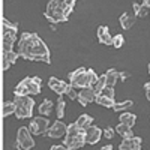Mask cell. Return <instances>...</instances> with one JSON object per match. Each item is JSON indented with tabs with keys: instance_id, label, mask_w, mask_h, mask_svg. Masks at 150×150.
Segmentation results:
<instances>
[{
	"instance_id": "6da1fadb",
	"label": "cell",
	"mask_w": 150,
	"mask_h": 150,
	"mask_svg": "<svg viewBox=\"0 0 150 150\" xmlns=\"http://www.w3.org/2000/svg\"><path fill=\"white\" fill-rule=\"evenodd\" d=\"M18 54L26 60L42 62V63L47 65L51 63L48 47L36 33H29V32L21 33L20 42H18Z\"/></svg>"
},
{
	"instance_id": "7a4b0ae2",
	"label": "cell",
	"mask_w": 150,
	"mask_h": 150,
	"mask_svg": "<svg viewBox=\"0 0 150 150\" xmlns=\"http://www.w3.org/2000/svg\"><path fill=\"white\" fill-rule=\"evenodd\" d=\"M74 6L75 0H51V2H48L44 15L51 24L65 23L69 20Z\"/></svg>"
},
{
	"instance_id": "3957f363",
	"label": "cell",
	"mask_w": 150,
	"mask_h": 150,
	"mask_svg": "<svg viewBox=\"0 0 150 150\" xmlns=\"http://www.w3.org/2000/svg\"><path fill=\"white\" fill-rule=\"evenodd\" d=\"M84 144H86V131L81 129L77 123H71L63 138V146H66L69 150H77L81 149Z\"/></svg>"
},
{
	"instance_id": "277c9868",
	"label": "cell",
	"mask_w": 150,
	"mask_h": 150,
	"mask_svg": "<svg viewBox=\"0 0 150 150\" xmlns=\"http://www.w3.org/2000/svg\"><path fill=\"white\" fill-rule=\"evenodd\" d=\"M42 80L39 77H27L21 80L15 87V96H29V95H39L41 93Z\"/></svg>"
},
{
	"instance_id": "5b68a950",
	"label": "cell",
	"mask_w": 150,
	"mask_h": 150,
	"mask_svg": "<svg viewBox=\"0 0 150 150\" xmlns=\"http://www.w3.org/2000/svg\"><path fill=\"white\" fill-rule=\"evenodd\" d=\"M2 35H3V42H2V48L3 53H11L12 47H14L15 41H17V33H18V24L11 23L6 18H3L2 21Z\"/></svg>"
},
{
	"instance_id": "8992f818",
	"label": "cell",
	"mask_w": 150,
	"mask_h": 150,
	"mask_svg": "<svg viewBox=\"0 0 150 150\" xmlns=\"http://www.w3.org/2000/svg\"><path fill=\"white\" fill-rule=\"evenodd\" d=\"M15 102V116L18 119H29L32 117V112H33V107H35V102L30 96H15L14 99Z\"/></svg>"
},
{
	"instance_id": "52a82bcc",
	"label": "cell",
	"mask_w": 150,
	"mask_h": 150,
	"mask_svg": "<svg viewBox=\"0 0 150 150\" xmlns=\"http://www.w3.org/2000/svg\"><path fill=\"white\" fill-rule=\"evenodd\" d=\"M35 147V140L29 128L21 126L17 132V149L18 150H30Z\"/></svg>"
},
{
	"instance_id": "ba28073f",
	"label": "cell",
	"mask_w": 150,
	"mask_h": 150,
	"mask_svg": "<svg viewBox=\"0 0 150 150\" xmlns=\"http://www.w3.org/2000/svg\"><path fill=\"white\" fill-rule=\"evenodd\" d=\"M50 129V122L47 117H33L30 125H29V131L32 132V135H42L47 134V131Z\"/></svg>"
},
{
	"instance_id": "9c48e42d",
	"label": "cell",
	"mask_w": 150,
	"mask_h": 150,
	"mask_svg": "<svg viewBox=\"0 0 150 150\" xmlns=\"http://www.w3.org/2000/svg\"><path fill=\"white\" fill-rule=\"evenodd\" d=\"M86 72L87 69L86 68H78V69H75L74 72L69 74V81H71V86L75 87V89H84L86 87Z\"/></svg>"
},
{
	"instance_id": "30bf717a",
	"label": "cell",
	"mask_w": 150,
	"mask_h": 150,
	"mask_svg": "<svg viewBox=\"0 0 150 150\" xmlns=\"http://www.w3.org/2000/svg\"><path fill=\"white\" fill-rule=\"evenodd\" d=\"M68 132V126L62 122V120H56L53 123V126H50V129L47 131V137L48 138H62L63 135H66Z\"/></svg>"
},
{
	"instance_id": "8fae6325",
	"label": "cell",
	"mask_w": 150,
	"mask_h": 150,
	"mask_svg": "<svg viewBox=\"0 0 150 150\" xmlns=\"http://www.w3.org/2000/svg\"><path fill=\"white\" fill-rule=\"evenodd\" d=\"M96 98H98V93L93 90V87H84L78 93V102L83 107H87L90 102L96 101Z\"/></svg>"
},
{
	"instance_id": "7c38bea8",
	"label": "cell",
	"mask_w": 150,
	"mask_h": 150,
	"mask_svg": "<svg viewBox=\"0 0 150 150\" xmlns=\"http://www.w3.org/2000/svg\"><path fill=\"white\" fill-rule=\"evenodd\" d=\"M48 86H50V89H51L53 92H56L59 96L63 95V93H66L68 87H69L68 83L62 81V80H59V78H56V77H51V78L48 80Z\"/></svg>"
},
{
	"instance_id": "4fadbf2b",
	"label": "cell",
	"mask_w": 150,
	"mask_h": 150,
	"mask_svg": "<svg viewBox=\"0 0 150 150\" xmlns=\"http://www.w3.org/2000/svg\"><path fill=\"white\" fill-rule=\"evenodd\" d=\"M119 150H141V138L132 137V138H123L119 146Z\"/></svg>"
},
{
	"instance_id": "5bb4252c",
	"label": "cell",
	"mask_w": 150,
	"mask_h": 150,
	"mask_svg": "<svg viewBox=\"0 0 150 150\" xmlns=\"http://www.w3.org/2000/svg\"><path fill=\"white\" fill-rule=\"evenodd\" d=\"M104 131H101L98 126H90L86 129V143L89 144H96L99 140H101Z\"/></svg>"
},
{
	"instance_id": "9a60e30c",
	"label": "cell",
	"mask_w": 150,
	"mask_h": 150,
	"mask_svg": "<svg viewBox=\"0 0 150 150\" xmlns=\"http://www.w3.org/2000/svg\"><path fill=\"white\" fill-rule=\"evenodd\" d=\"M98 39L104 45H112V36L110 35V29L107 26L98 27Z\"/></svg>"
},
{
	"instance_id": "2e32d148",
	"label": "cell",
	"mask_w": 150,
	"mask_h": 150,
	"mask_svg": "<svg viewBox=\"0 0 150 150\" xmlns=\"http://www.w3.org/2000/svg\"><path fill=\"white\" fill-rule=\"evenodd\" d=\"M18 57H20V54L15 53V51L3 53V54H2V66H3V71H8V69L17 62Z\"/></svg>"
},
{
	"instance_id": "e0dca14e",
	"label": "cell",
	"mask_w": 150,
	"mask_h": 150,
	"mask_svg": "<svg viewBox=\"0 0 150 150\" xmlns=\"http://www.w3.org/2000/svg\"><path fill=\"white\" fill-rule=\"evenodd\" d=\"M119 20H120V26H122L125 30H129L134 24H135L137 17L132 15V14H129V12H125V14H122V17H120Z\"/></svg>"
},
{
	"instance_id": "ac0fdd59",
	"label": "cell",
	"mask_w": 150,
	"mask_h": 150,
	"mask_svg": "<svg viewBox=\"0 0 150 150\" xmlns=\"http://www.w3.org/2000/svg\"><path fill=\"white\" fill-rule=\"evenodd\" d=\"M119 120H120L122 125H126V126L132 128L135 125V122H137V116L132 114V112H129V111H123L120 114V117H119Z\"/></svg>"
},
{
	"instance_id": "d6986e66",
	"label": "cell",
	"mask_w": 150,
	"mask_h": 150,
	"mask_svg": "<svg viewBox=\"0 0 150 150\" xmlns=\"http://www.w3.org/2000/svg\"><path fill=\"white\" fill-rule=\"evenodd\" d=\"M107 77V87H114L117 80H120V72H117L116 69H108L105 72Z\"/></svg>"
},
{
	"instance_id": "ffe728a7",
	"label": "cell",
	"mask_w": 150,
	"mask_h": 150,
	"mask_svg": "<svg viewBox=\"0 0 150 150\" xmlns=\"http://www.w3.org/2000/svg\"><path fill=\"white\" fill-rule=\"evenodd\" d=\"M78 125V126L81 128V129H87V128H90L92 126V123H93V119H92V116H89V114H81L80 117H78V120L75 122Z\"/></svg>"
},
{
	"instance_id": "44dd1931",
	"label": "cell",
	"mask_w": 150,
	"mask_h": 150,
	"mask_svg": "<svg viewBox=\"0 0 150 150\" xmlns=\"http://www.w3.org/2000/svg\"><path fill=\"white\" fill-rule=\"evenodd\" d=\"M116 131H117L119 135L123 137V138H132V137H135L134 132H132V128L126 126V125H122V123H119V126H117Z\"/></svg>"
},
{
	"instance_id": "7402d4cb",
	"label": "cell",
	"mask_w": 150,
	"mask_h": 150,
	"mask_svg": "<svg viewBox=\"0 0 150 150\" xmlns=\"http://www.w3.org/2000/svg\"><path fill=\"white\" fill-rule=\"evenodd\" d=\"M15 110H17V107H15V102L14 101H6V102H3V107H2V114H3V117H8L9 114H15Z\"/></svg>"
},
{
	"instance_id": "603a6c76",
	"label": "cell",
	"mask_w": 150,
	"mask_h": 150,
	"mask_svg": "<svg viewBox=\"0 0 150 150\" xmlns=\"http://www.w3.org/2000/svg\"><path fill=\"white\" fill-rule=\"evenodd\" d=\"M53 108H54L53 102L50 101V99H44L42 104L39 105V112H41V114H44V116H48V114H51Z\"/></svg>"
},
{
	"instance_id": "cb8c5ba5",
	"label": "cell",
	"mask_w": 150,
	"mask_h": 150,
	"mask_svg": "<svg viewBox=\"0 0 150 150\" xmlns=\"http://www.w3.org/2000/svg\"><path fill=\"white\" fill-rule=\"evenodd\" d=\"M95 102L99 104L101 107H105V108H112V107H114V104H116L114 99L105 98V96H102V95H98V98H96V101H95Z\"/></svg>"
},
{
	"instance_id": "d4e9b609",
	"label": "cell",
	"mask_w": 150,
	"mask_h": 150,
	"mask_svg": "<svg viewBox=\"0 0 150 150\" xmlns=\"http://www.w3.org/2000/svg\"><path fill=\"white\" fill-rule=\"evenodd\" d=\"M105 87H107V77H105V74H104V75H101V77L98 78V81L95 83V86H93V90L99 95V93H101V92L105 89Z\"/></svg>"
},
{
	"instance_id": "484cf974",
	"label": "cell",
	"mask_w": 150,
	"mask_h": 150,
	"mask_svg": "<svg viewBox=\"0 0 150 150\" xmlns=\"http://www.w3.org/2000/svg\"><path fill=\"white\" fill-rule=\"evenodd\" d=\"M65 108H66L65 99L62 98V96H59L57 105H56V112H57V117H59V119H63V116H65Z\"/></svg>"
},
{
	"instance_id": "4316f807",
	"label": "cell",
	"mask_w": 150,
	"mask_h": 150,
	"mask_svg": "<svg viewBox=\"0 0 150 150\" xmlns=\"http://www.w3.org/2000/svg\"><path fill=\"white\" fill-rule=\"evenodd\" d=\"M134 105V102L132 101H123V102H116L114 104V107H112V110L114 111H126V110H129L131 107Z\"/></svg>"
},
{
	"instance_id": "83f0119b",
	"label": "cell",
	"mask_w": 150,
	"mask_h": 150,
	"mask_svg": "<svg viewBox=\"0 0 150 150\" xmlns=\"http://www.w3.org/2000/svg\"><path fill=\"white\" fill-rule=\"evenodd\" d=\"M123 44H125L123 35H116V36H112V47H114V48H122Z\"/></svg>"
},
{
	"instance_id": "f1b7e54d",
	"label": "cell",
	"mask_w": 150,
	"mask_h": 150,
	"mask_svg": "<svg viewBox=\"0 0 150 150\" xmlns=\"http://www.w3.org/2000/svg\"><path fill=\"white\" fill-rule=\"evenodd\" d=\"M69 99H78V93H77V90H75V87H72L71 84H69V87H68V90H66V93H65Z\"/></svg>"
},
{
	"instance_id": "f546056e",
	"label": "cell",
	"mask_w": 150,
	"mask_h": 150,
	"mask_svg": "<svg viewBox=\"0 0 150 150\" xmlns=\"http://www.w3.org/2000/svg\"><path fill=\"white\" fill-rule=\"evenodd\" d=\"M99 95H102L105 98H110V99H114V89H112V87H105Z\"/></svg>"
},
{
	"instance_id": "4dcf8cb0",
	"label": "cell",
	"mask_w": 150,
	"mask_h": 150,
	"mask_svg": "<svg viewBox=\"0 0 150 150\" xmlns=\"http://www.w3.org/2000/svg\"><path fill=\"white\" fill-rule=\"evenodd\" d=\"M104 135H105V138L111 140L112 137H114V129H112V128H105L104 129Z\"/></svg>"
},
{
	"instance_id": "1f68e13d",
	"label": "cell",
	"mask_w": 150,
	"mask_h": 150,
	"mask_svg": "<svg viewBox=\"0 0 150 150\" xmlns=\"http://www.w3.org/2000/svg\"><path fill=\"white\" fill-rule=\"evenodd\" d=\"M132 6H134V15H135V17H138V14L141 12L143 5H140L138 2H134V3H132Z\"/></svg>"
},
{
	"instance_id": "d6a6232c",
	"label": "cell",
	"mask_w": 150,
	"mask_h": 150,
	"mask_svg": "<svg viewBox=\"0 0 150 150\" xmlns=\"http://www.w3.org/2000/svg\"><path fill=\"white\" fill-rule=\"evenodd\" d=\"M144 90H146V96H147V99L150 101V81L144 84Z\"/></svg>"
},
{
	"instance_id": "836d02e7",
	"label": "cell",
	"mask_w": 150,
	"mask_h": 150,
	"mask_svg": "<svg viewBox=\"0 0 150 150\" xmlns=\"http://www.w3.org/2000/svg\"><path fill=\"white\" fill-rule=\"evenodd\" d=\"M128 77H129L128 72H120V81H126Z\"/></svg>"
},
{
	"instance_id": "e575fe53",
	"label": "cell",
	"mask_w": 150,
	"mask_h": 150,
	"mask_svg": "<svg viewBox=\"0 0 150 150\" xmlns=\"http://www.w3.org/2000/svg\"><path fill=\"white\" fill-rule=\"evenodd\" d=\"M51 150H69L66 146H53Z\"/></svg>"
},
{
	"instance_id": "d590c367",
	"label": "cell",
	"mask_w": 150,
	"mask_h": 150,
	"mask_svg": "<svg viewBox=\"0 0 150 150\" xmlns=\"http://www.w3.org/2000/svg\"><path fill=\"white\" fill-rule=\"evenodd\" d=\"M143 6L147 8V9H150V0H144V2H143Z\"/></svg>"
},
{
	"instance_id": "8d00e7d4",
	"label": "cell",
	"mask_w": 150,
	"mask_h": 150,
	"mask_svg": "<svg viewBox=\"0 0 150 150\" xmlns=\"http://www.w3.org/2000/svg\"><path fill=\"white\" fill-rule=\"evenodd\" d=\"M101 150H112V146H104Z\"/></svg>"
},
{
	"instance_id": "74e56055",
	"label": "cell",
	"mask_w": 150,
	"mask_h": 150,
	"mask_svg": "<svg viewBox=\"0 0 150 150\" xmlns=\"http://www.w3.org/2000/svg\"><path fill=\"white\" fill-rule=\"evenodd\" d=\"M149 74H150V63H149Z\"/></svg>"
}]
</instances>
